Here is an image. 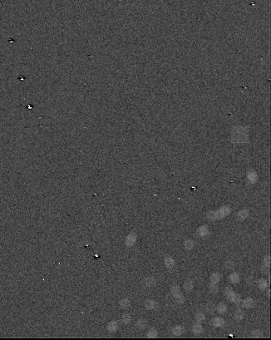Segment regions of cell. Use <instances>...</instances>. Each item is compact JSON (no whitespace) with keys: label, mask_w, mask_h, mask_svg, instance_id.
I'll use <instances>...</instances> for the list:
<instances>
[{"label":"cell","mask_w":271,"mask_h":340,"mask_svg":"<svg viewBox=\"0 0 271 340\" xmlns=\"http://www.w3.org/2000/svg\"><path fill=\"white\" fill-rule=\"evenodd\" d=\"M221 280V275H220L218 272H215V273L211 274V275L210 277V283H212V284H219Z\"/></svg>","instance_id":"obj_17"},{"label":"cell","mask_w":271,"mask_h":340,"mask_svg":"<svg viewBox=\"0 0 271 340\" xmlns=\"http://www.w3.org/2000/svg\"><path fill=\"white\" fill-rule=\"evenodd\" d=\"M136 240H137V235L135 234H133V233H132V234H130L127 237V239H126V244L127 245V246H132V245H133L134 243L136 242Z\"/></svg>","instance_id":"obj_19"},{"label":"cell","mask_w":271,"mask_h":340,"mask_svg":"<svg viewBox=\"0 0 271 340\" xmlns=\"http://www.w3.org/2000/svg\"><path fill=\"white\" fill-rule=\"evenodd\" d=\"M147 337L149 339H156L158 337V331L155 328H152L147 331Z\"/></svg>","instance_id":"obj_21"},{"label":"cell","mask_w":271,"mask_h":340,"mask_svg":"<svg viewBox=\"0 0 271 340\" xmlns=\"http://www.w3.org/2000/svg\"><path fill=\"white\" fill-rule=\"evenodd\" d=\"M164 264H165V266L168 269H171L175 266V259L170 256H165L164 258Z\"/></svg>","instance_id":"obj_15"},{"label":"cell","mask_w":271,"mask_h":340,"mask_svg":"<svg viewBox=\"0 0 271 340\" xmlns=\"http://www.w3.org/2000/svg\"><path fill=\"white\" fill-rule=\"evenodd\" d=\"M263 335H264V334H263V332H262V330H260V329H254V330L251 331V333H250V336H251L252 338H255V339L262 338Z\"/></svg>","instance_id":"obj_26"},{"label":"cell","mask_w":271,"mask_h":340,"mask_svg":"<svg viewBox=\"0 0 271 340\" xmlns=\"http://www.w3.org/2000/svg\"><path fill=\"white\" fill-rule=\"evenodd\" d=\"M225 294L227 296L228 299L230 300L231 303H234V304H239L241 302V297L238 293L234 292L230 287H227L225 289Z\"/></svg>","instance_id":"obj_3"},{"label":"cell","mask_w":271,"mask_h":340,"mask_svg":"<svg viewBox=\"0 0 271 340\" xmlns=\"http://www.w3.org/2000/svg\"><path fill=\"white\" fill-rule=\"evenodd\" d=\"M192 332L196 335H200V334H202L203 332H204V328L201 324V323H196L194 324L193 328H192Z\"/></svg>","instance_id":"obj_14"},{"label":"cell","mask_w":271,"mask_h":340,"mask_svg":"<svg viewBox=\"0 0 271 340\" xmlns=\"http://www.w3.org/2000/svg\"><path fill=\"white\" fill-rule=\"evenodd\" d=\"M234 319L236 320V321H241V320H243L244 318V312L241 310V309H237L235 312H234Z\"/></svg>","instance_id":"obj_22"},{"label":"cell","mask_w":271,"mask_h":340,"mask_svg":"<svg viewBox=\"0 0 271 340\" xmlns=\"http://www.w3.org/2000/svg\"><path fill=\"white\" fill-rule=\"evenodd\" d=\"M211 323L212 326L216 328H221L225 324V320L222 317H215Z\"/></svg>","instance_id":"obj_4"},{"label":"cell","mask_w":271,"mask_h":340,"mask_svg":"<svg viewBox=\"0 0 271 340\" xmlns=\"http://www.w3.org/2000/svg\"><path fill=\"white\" fill-rule=\"evenodd\" d=\"M257 285L259 290H260V291H265L267 290V288H268V281L265 279L261 278V279H259L257 281Z\"/></svg>","instance_id":"obj_13"},{"label":"cell","mask_w":271,"mask_h":340,"mask_svg":"<svg viewBox=\"0 0 271 340\" xmlns=\"http://www.w3.org/2000/svg\"><path fill=\"white\" fill-rule=\"evenodd\" d=\"M249 215V213L248 210H245V209L241 210L237 213V219L239 221H244L245 219L248 218Z\"/></svg>","instance_id":"obj_16"},{"label":"cell","mask_w":271,"mask_h":340,"mask_svg":"<svg viewBox=\"0 0 271 340\" xmlns=\"http://www.w3.org/2000/svg\"><path fill=\"white\" fill-rule=\"evenodd\" d=\"M227 309H228V307H227V305L225 303H219L217 304L216 308V312L218 313L219 314H221V315L225 314V313L227 312Z\"/></svg>","instance_id":"obj_12"},{"label":"cell","mask_w":271,"mask_h":340,"mask_svg":"<svg viewBox=\"0 0 271 340\" xmlns=\"http://www.w3.org/2000/svg\"><path fill=\"white\" fill-rule=\"evenodd\" d=\"M240 303H241V305H242V307H243L244 308L249 309V308H251L254 307V299H253L252 298L248 297V298L244 299L242 302H240Z\"/></svg>","instance_id":"obj_6"},{"label":"cell","mask_w":271,"mask_h":340,"mask_svg":"<svg viewBox=\"0 0 271 340\" xmlns=\"http://www.w3.org/2000/svg\"><path fill=\"white\" fill-rule=\"evenodd\" d=\"M195 319L197 323H201L206 319V315L201 312H198L195 314Z\"/></svg>","instance_id":"obj_27"},{"label":"cell","mask_w":271,"mask_h":340,"mask_svg":"<svg viewBox=\"0 0 271 340\" xmlns=\"http://www.w3.org/2000/svg\"><path fill=\"white\" fill-rule=\"evenodd\" d=\"M184 247L186 250H191L194 247L193 240H191V239H187L186 241H185Z\"/></svg>","instance_id":"obj_29"},{"label":"cell","mask_w":271,"mask_h":340,"mask_svg":"<svg viewBox=\"0 0 271 340\" xmlns=\"http://www.w3.org/2000/svg\"><path fill=\"white\" fill-rule=\"evenodd\" d=\"M197 234L201 237H206L210 234V230L207 225H201L197 229Z\"/></svg>","instance_id":"obj_7"},{"label":"cell","mask_w":271,"mask_h":340,"mask_svg":"<svg viewBox=\"0 0 271 340\" xmlns=\"http://www.w3.org/2000/svg\"><path fill=\"white\" fill-rule=\"evenodd\" d=\"M145 307L148 310H155L158 307V304L154 299H147L145 302Z\"/></svg>","instance_id":"obj_8"},{"label":"cell","mask_w":271,"mask_h":340,"mask_svg":"<svg viewBox=\"0 0 271 340\" xmlns=\"http://www.w3.org/2000/svg\"><path fill=\"white\" fill-rule=\"evenodd\" d=\"M119 304L120 306H121V308L126 309V308H127L130 307V305H131V301H130L128 299L125 298V299H122L121 301H120Z\"/></svg>","instance_id":"obj_24"},{"label":"cell","mask_w":271,"mask_h":340,"mask_svg":"<svg viewBox=\"0 0 271 340\" xmlns=\"http://www.w3.org/2000/svg\"><path fill=\"white\" fill-rule=\"evenodd\" d=\"M143 285L147 287H152L155 286L156 284V280L155 277H146L142 281Z\"/></svg>","instance_id":"obj_9"},{"label":"cell","mask_w":271,"mask_h":340,"mask_svg":"<svg viewBox=\"0 0 271 340\" xmlns=\"http://www.w3.org/2000/svg\"><path fill=\"white\" fill-rule=\"evenodd\" d=\"M183 288H184V290L186 292H188V293L189 292H191L194 289L193 281L190 280H188L185 281L184 283V285H183Z\"/></svg>","instance_id":"obj_20"},{"label":"cell","mask_w":271,"mask_h":340,"mask_svg":"<svg viewBox=\"0 0 271 340\" xmlns=\"http://www.w3.org/2000/svg\"><path fill=\"white\" fill-rule=\"evenodd\" d=\"M248 179H249V180L251 182V183H254V182H255V181H256V180H257V179H258L256 173H255V172H254V171L249 172L248 173Z\"/></svg>","instance_id":"obj_30"},{"label":"cell","mask_w":271,"mask_h":340,"mask_svg":"<svg viewBox=\"0 0 271 340\" xmlns=\"http://www.w3.org/2000/svg\"><path fill=\"white\" fill-rule=\"evenodd\" d=\"M229 280L231 284H234V285H237L239 284V281H240V277L239 275L237 272H233L231 273L230 275H229Z\"/></svg>","instance_id":"obj_10"},{"label":"cell","mask_w":271,"mask_h":340,"mask_svg":"<svg viewBox=\"0 0 271 340\" xmlns=\"http://www.w3.org/2000/svg\"><path fill=\"white\" fill-rule=\"evenodd\" d=\"M106 328H107L108 332L111 333V334L115 333L116 331L117 330V328H118V323L116 321H115V320H112V321L109 322V323H107Z\"/></svg>","instance_id":"obj_11"},{"label":"cell","mask_w":271,"mask_h":340,"mask_svg":"<svg viewBox=\"0 0 271 340\" xmlns=\"http://www.w3.org/2000/svg\"><path fill=\"white\" fill-rule=\"evenodd\" d=\"M209 290H210V292H211V294H217V293L219 292L220 288H219L218 284H212V283H210V285H209Z\"/></svg>","instance_id":"obj_25"},{"label":"cell","mask_w":271,"mask_h":340,"mask_svg":"<svg viewBox=\"0 0 271 340\" xmlns=\"http://www.w3.org/2000/svg\"><path fill=\"white\" fill-rule=\"evenodd\" d=\"M270 258L269 255H267L264 259V263H263V270H265L264 273H266L268 271V270L270 269Z\"/></svg>","instance_id":"obj_23"},{"label":"cell","mask_w":271,"mask_h":340,"mask_svg":"<svg viewBox=\"0 0 271 340\" xmlns=\"http://www.w3.org/2000/svg\"><path fill=\"white\" fill-rule=\"evenodd\" d=\"M147 325H148V322L146 319H144V318H140L137 322V323H136L137 328L138 329H140V330H144L147 327Z\"/></svg>","instance_id":"obj_18"},{"label":"cell","mask_w":271,"mask_h":340,"mask_svg":"<svg viewBox=\"0 0 271 340\" xmlns=\"http://www.w3.org/2000/svg\"><path fill=\"white\" fill-rule=\"evenodd\" d=\"M231 212V209L229 206H224L221 209L217 211H211L208 213L207 215V219L210 221H216V220H221L225 218V216H229Z\"/></svg>","instance_id":"obj_1"},{"label":"cell","mask_w":271,"mask_h":340,"mask_svg":"<svg viewBox=\"0 0 271 340\" xmlns=\"http://www.w3.org/2000/svg\"><path fill=\"white\" fill-rule=\"evenodd\" d=\"M216 306L214 304V303H208V305L206 306V309H207V312H209L210 313H213L215 312V310H216Z\"/></svg>","instance_id":"obj_31"},{"label":"cell","mask_w":271,"mask_h":340,"mask_svg":"<svg viewBox=\"0 0 271 340\" xmlns=\"http://www.w3.org/2000/svg\"><path fill=\"white\" fill-rule=\"evenodd\" d=\"M132 321V316L129 313H124L121 315V322L124 324H128Z\"/></svg>","instance_id":"obj_28"},{"label":"cell","mask_w":271,"mask_h":340,"mask_svg":"<svg viewBox=\"0 0 271 340\" xmlns=\"http://www.w3.org/2000/svg\"><path fill=\"white\" fill-rule=\"evenodd\" d=\"M171 333H172V334L175 336H181L183 334L185 333V328L184 327L182 326V325H180V324H177V325H175L172 328H171Z\"/></svg>","instance_id":"obj_5"},{"label":"cell","mask_w":271,"mask_h":340,"mask_svg":"<svg viewBox=\"0 0 271 340\" xmlns=\"http://www.w3.org/2000/svg\"><path fill=\"white\" fill-rule=\"evenodd\" d=\"M170 294L172 295V297L174 298L175 301L177 303H184L185 298L184 295L182 294L181 291H180V288L179 285H173L170 288Z\"/></svg>","instance_id":"obj_2"}]
</instances>
